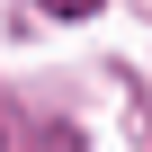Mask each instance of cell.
Wrapping results in <instances>:
<instances>
[{"mask_svg": "<svg viewBox=\"0 0 152 152\" xmlns=\"http://www.w3.org/2000/svg\"><path fill=\"white\" fill-rule=\"evenodd\" d=\"M45 9H54V18H90L99 0H45Z\"/></svg>", "mask_w": 152, "mask_h": 152, "instance_id": "1", "label": "cell"}]
</instances>
